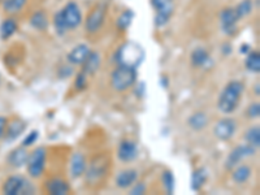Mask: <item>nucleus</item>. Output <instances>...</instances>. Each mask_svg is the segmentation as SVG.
I'll return each mask as SVG.
<instances>
[{
  "label": "nucleus",
  "instance_id": "7c9ffc66",
  "mask_svg": "<svg viewBox=\"0 0 260 195\" xmlns=\"http://www.w3.org/2000/svg\"><path fill=\"white\" fill-rule=\"evenodd\" d=\"M252 8H254L252 0H242L238 6L234 7V11H236L238 20H242L252 12Z\"/></svg>",
  "mask_w": 260,
  "mask_h": 195
},
{
  "label": "nucleus",
  "instance_id": "4468645a",
  "mask_svg": "<svg viewBox=\"0 0 260 195\" xmlns=\"http://www.w3.org/2000/svg\"><path fill=\"white\" fill-rule=\"evenodd\" d=\"M190 61L195 68L210 69L213 65V60L211 59L210 53L204 47H197L190 55Z\"/></svg>",
  "mask_w": 260,
  "mask_h": 195
},
{
  "label": "nucleus",
  "instance_id": "4be33fe9",
  "mask_svg": "<svg viewBox=\"0 0 260 195\" xmlns=\"http://www.w3.org/2000/svg\"><path fill=\"white\" fill-rule=\"evenodd\" d=\"M251 175L252 169L247 164H238V166L232 169V178L238 185H242V183L247 182L248 178L251 177Z\"/></svg>",
  "mask_w": 260,
  "mask_h": 195
},
{
  "label": "nucleus",
  "instance_id": "c85d7f7f",
  "mask_svg": "<svg viewBox=\"0 0 260 195\" xmlns=\"http://www.w3.org/2000/svg\"><path fill=\"white\" fill-rule=\"evenodd\" d=\"M27 0H4L3 9L8 15H17L25 8Z\"/></svg>",
  "mask_w": 260,
  "mask_h": 195
},
{
  "label": "nucleus",
  "instance_id": "ea45409f",
  "mask_svg": "<svg viewBox=\"0 0 260 195\" xmlns=\"http://www.w3.org/2000/svg\"><path fill=\"white\" fill-rule=\"evenodd\" d=\"M169 2H172V0H151V4H152L155 11H156V9L161 8V7H164Z\"/></svg>",
  "mask_w": 260,
  "mask_h": 195
},
{
  "label": "nucleus",
  "instance_id": "473e14b6",
  "mask_svg": "<svg viewBox=\"0 0 260 195\" xmlns=\"http://www.w3.org/2000/svg\"><path fill=\"white\" fill-rule=\"evenodd\" d=\"M53 27H55V31H56L57 36L62 37L65 34V32L68 31V29H67V25H65L64 20H62V16H61V12H56L55 13V16H53Z\"/></svg>",
  "mask_w": 260,
  "mask_h": 195
},
{
  "label": "nucleus",
  "instance_id": "2f4dec72",
  "mask_svg": "<svg viewBox=\"0 0 260 195\" xmlns=\"http://www.w3.org/2000/svg\"><path fill=\"white\" fill-rule=\"evenodd\" d=\"M246 142L248 145H251L252 147L259 148L260 146V127L259 126H252L246 132L245 134Z\"/></svg>",
  "mask_w": 260,
  "mask_h": 195
},
{
  "label": "nucleus",
  "instance_id": "393cba45",
  "mask_svg": "<svg viewBox=\"0 0 260 195\" xmlns=\"http://www.w3.org/2000/svg\"><path fill=\"white\" fill-rule=\"evenodd\" d=\"M17 30H18L17 21L12 17L6 18V20H3L2 25H0V38L3 39V41L9 39L16 31H17Z\"/></svg>",
  "mask_w": 260,
  "mask_h": 195
},
{
  "label": "nucleus",
  "instance_id": "2eb2a0df",
  "mask_svg": "<svg viewBox=\"0 0 260 195\" xmlns=\"http://www.w3.org/2000/svg\"><path fill=\"white\" fill-rule=\"evenodd\" d=\"M29 154L30 152L27 151V147H24V146L16 147L8 154V156H7V162H8V166H11L12 168L20 169L22 168V167L26 166Z\"/></svg>",
  "mask_w": 260,
  "mask_h": 195
},
{
  "label": "nucleus",
  "instance_id": "c9c22d12",
  "mask_svg": "<svg viewBox=\"0 0 260 195\" xmlns=\"http://www.w3.org/2000/svg\"><path fill=\"white\" fill-rule=\"evenodd\" d=\"M246 113H247L248 117L252 118V120H255V118H259V116H260L259 102H254V103L250 104V106L247 107V111H246Z\"/></svg>",
  "mask_w": 260,
  "mask_h": 195
},
{
  "label": "nucleus",
  "instance_id": "ddd939ff",
  "mask_svg": "<svg viewBox=\"0 0 260 195\" xmlns=\"http://www.w3.org/2000/svg\"><path fill=\"white\" fill-rule=\"evenodd\" d=\"M86 168H87V160L82 152H74L69 161V175L72 178L77 180V178L83 177Z\"/></svg>",
  "mask_w": 260,
  "mask_h": 195
},
{
  "label": "nucleus",
  "instance_id": "c756f323",
  "mask_svg": "<svg viewBox=\"0 0 260 195\" xmlns=\"http://www.w3.org/2000/svg\"><path fill=\"white\" fill-rule=\"evenodd\" d=\"M161 182L167 194H175L176 189V178L173 172L167 169L161 173Z\"/></svg>",
  "mask_w": 260,
  "mask_h": 195
},
{
  "label": "nucleus",
  "instance_id": "9d476101",
  "mask_svg": "<svg viewBox=\"0 0 260 195\" xmlns=\"http://www.w3.org/2000/svg\"><path fill=\"white\" fill-rule=\"evenodd\" d=\"M237 132V122L234 118H221L213 126V136L219 141H229Z\"/></svg>",
  "mask_w": 260,
  "mask_h": 195
},
{
  "label": "nucleus",
  "instance_id": "a211bd4d",
  "mask_svg": "<svg viewBox=\"0 0 260 195\" xmlns=\"http://www.w3.org/2000/svg\"><path fill=\"white\" fill-rule=\"evenodd\" d=\"M90 52H91V48L87 45H85V43H81V45L72 48L71 52L67 55V59H68V62H71L72 65H82L90 55Z\"/></svg>",
  "mask_w": 260,
  "mask_h": 195
},
{
  "label": "nucleus",
  "instance_id": "37998d69",
  "mask_svg": "<svg viewBox=\"0 0 260 195\" xmlns=\"http://www.w3.org/2000/svg\"><path fill=\"white\" fill-rule=\"evenodd\" d=\"M160 85H161L164 89H167V87H168V80H167V77L160 78Z\"/></svg>",
  "mask_w": 260,
  "mask_h": 195
},
{
  "label": "nucleus",
  "instance_id": "6ab92c4d",
  "mask_svg": "<svg viewBox=\"0 0 260 195\" xmlns=\"http://www.w3.org/2000/svg\"><path fill=\"white\" fill-rule=\"evenodd\" d=\"M138 180V172L136 169H125L116 176V186L118 189H129Z\"/></svg>",
  "mask_w": 260,
  "mask_h": 195
},
{
  "label": "nucleus",
  "instance_id": "c03bdc74",
  "mask_svg": "<svg viewBox=\"0 0 260 195\" xmlns=\"http://www.w3.org/2000/svg\"><path fill=\"white\" fill-rule=\"evenodd\" d=\"M259 89H260V85H259V83H256V86H255V87H254V92H255V94H256V96H259V95H260Z\"/></svg>",
  "mask_w": 260,
  "mask_h": 195
},
{
  "label": "nucleus",
  "instance_id": "dca6fc26",
  "mask_svg": "<svg viewBox=\"0 0 260 195\" xmlns=\"http://www.w3.org/2000/svg\"><path fill=\"white\" fill-rule=\"evenodd\" d=\"M45 191L51 195H67L72 191L71 185L62 178H51L45 182Z\"/></svg>",
  "mask_w": 260,
  "mask_h": 195
},
{
  "label": "nucleus",
  "instance_id": "20e7f679",
  "mask_svg": "<svg viewBox=\"0 0 260 195\" xmlns=\"http://www.w3.org/2000/svg\"><path fill=\"white\" fill-rule=\"evenodd\" d=\"M2 192L6 195L32 194L34 192V186H32L31 182H29L24 176L13 175L9 176L4 181L3 186H2Z\"/></svg>",
  "mask_w": 260,
  "mask_h": 195
},
{
  "label": "nucleus",
  "instance_id": "4c0bfd02",
  "mask_svg": "<svg viewBox=\"0 0 260 195\" xmlns=\"http://www.w3.org/2000/svg\"><path fill=\"white\" fill-rule=\"evenodd\" d=\"M57 74H59L61 78H68L73 74V68H72V67H68V65H62L61 68L59 69V72H57Z\"/></svg>",
  "mask_w": 260,
  "mask_h": 195
},
{
  "label": "nucleus",
  "instance_id": "e433bc0d",
  "mask_svg": "<svg viewBox=\"0 0 260 195\" xmlns=\"http://www.w3.org/2000/svg\"><path fill=\"white\" fill-rule=\"evenodd\" d=\"M129 189H130V194L141 195V194H145L147 187H146V185L143 182H139V183H134L133 186L129 187Z\"/></svg>",
  "mask_w": 260,
  "mask_h": 195
},
{
  "label": "nucleus",
  "instance_id": "58836bf2",
  "mask_svg": "<svg viewBox=\"0 0 260 195\" xmlns=\"http://www.w3.org/2000/svg\"><path fill=\"white\" fill-rule=\"evenodd\" d=\"M7 124H8V118H7L6 116H0V139L4 138Z\"/></svg>",
  "mask_w": 260,
  "mask_h": 195
},
{
  "label": "nucleus",
  "instance_id": "b1692460",
  "mask_svg": "<svg viewBox=\"0 0 260 195\" xmlns=\"http://www.w3.org/2000/svg\"><path fill=\"white\" fill-rule=\"evenodd\" d=\"M207 178L208 172L204 167L195 169L191 175V185H190L192 191H199V190L204 186V183L207 182Z\"/></svg>",
  "mask_w": 260,
  "mask_h": 195
},
{
  "label": "nucleus",
  "instance_id": "412c9836",
  "mask_svg": "<svg viewBox=\"0 0 260 195\" xmlns=\"http://www.w3.org/2000/svg\"><path fill=\"white\" fill-rule=\"evenodd\" d=\"M173 12H175V6H173L172 2L167 3L166 6L161 7V8L156 9V15H155V18H154L155 26L156 27L166 26V25L169 22V20H171Z\"/></svg>",
  "mask_w": 260,
  "mask_h": 195
},
{
  "label": "nucleus",
  "instance_id": "f8f14e48",
  "mask_svg": "<svg viewBox=\"0 0 260 195\" xmlns=\"http://www.w3.org/2000/svg\"><path fill=\"white\" fill-rule=\"evenodd\" d=\"M139 148L132 139H124L117 148V157L122 162H132L138 157Z\"/></svg>",
  "mask_w": 260,
  "mask_h": 195
},
{
  "label": "nucleus",
  "instance_id": "39448f33",
  "mask_svg": "<svg viewBox=\"0 0 260 195\" xmlns=\"http://www.w3.org/2000/svg\"><path fill=\"white\" fill-rule=\"evenodd\" d=\"M47 150L46 147H38L29 154L26 162L27 175L31 178H39L43 176L46 169Z\"/></svg>",
  "mask_w": 260,
  "mask_h": 195
},
{
  "label": "nucleus",
  "instance_id": "aec40b11",
  "mask_svg": "<svg viewBox=\"0 0 260 195\" xmlns=\"http://www.w3.org/2000/svg\"><path fill=\"white\" fill-rule=\"evenodd\" d=\"M101 53L98 52V51H91L89 56H87V59L85 60V62L81 65V67H82L81 72H83V73H85L86 76H89V77L90 76H94V74L99 71V68H101Z\"/></svg>",
  "mask_w": 260,
  "mask_h": 195
},
{
  "label": "nucleus",
  "instance_id": "bb28decb",
  "mask_svg": "<svg viewBox=\"0 0 260 195\" xmlns=\"http://www.w3.org/2000/svg\"><path fill=\"white\" fill-rule=\"evenodd\" d=\"M134 12L132 9H125L120 13V16L117 17V21H116V26L120 31H126L127 29L130 27L132 22L134 20Z\"/></svg>",
  "mask_w": 260,
  "mask_h": 195
},
{
  "label": "nucleus",
  "instance_id": "f03ea898",
  "mask_svg": "<svg viewBox=\"0 0 260 195\" xmlns=\"http://www.w3.org/2000/svg\"><path fill=\"white\" fill-rule=\"evenodd\" d=\"M138 72L133 67L118 64L111 74V86L117 92H124L132 89L137 82Z\"/></svg>",
  "mask_w": 260,
  "mask_h": 195
},
{
  "label": "nucleus",
  "instance_id": "cd10ccee",
  "mask_svg": "<svg viewBox=\"0 0 260 195\" xmlns=\"http://www.w3.org/2000/svg\"><path fill=\"white\" fill-rule=\"evenodd\" d=\"M245 67L251 73H259L260 72V53L259 51H250L246 55Z\"/></svg>",
  "mask_w": 260,
  "mask_h": 195
},
{
  "label": "nucleus",
  "instance_id": "7ed1b4c3",
  "mask_svg": "<svg viewBox=\"0 0 260 195\" xmlns=\"http://www.w3.org/2000/svg\"><path fill=\"white\" fill-rule=\"evenodd\" d=\"M145 56L146 53L142 46L134 43V42H127L117 50L116 61H117V64L129 65V67L138 69L139 65L142 64L143 60H145Z\"/></svg>",
  "mask_w": 260,
  "mask_h": 195
},
{
  "label": "nucleus",
  "instance_id": "a19ab883",
  "mask_svg": "<svg viewBox=\"0 0 260 195\" xmlns=\"http://www.w3.org/2000/svg\"><path fill=\"white\" fill-rule=\"evenodd\" d=\"M221 52L224 53V55H229V53L232 52V46L229 45V43H225V45H222Z\"/></svg>",
  "mask_w": 260,
  "mask_h": 195
},
{
  "label": "nucleus",
  "instance_id": "f257e3e1",
  "mask_svg": "<svg viewBox=\"0 0 260 195\" xmlns=\"http://www.w3.org/2000/svg\"><path fill=\"white\" fill-rule=\"evenodd\" d=\"M243 91H245V85L241 81H231L228 82L226 86L222 89L221 94L217 101V108L224 115H231L238 108L242 98Z\"/></svg>",
  "mask_w": 260,
  "mask_h": 195
},
{
  "label": "nucleus",
  "instance_id": "f3484780",
  "mask_svg": "<svg viewBox=\"0 0 260 195\" xmlns=\"http://www.w3.org/2000/svg\"><path fill=\"white\" fill-rule=\"evenodd\" d=\"M27 124L24 121V120H20V118H15L12 121H9L7 124L6 127V133H4V138L7 142H13L21 134L24 133L25 129H26Z\"/></svg>",
  "mask_w": 260,
  "mask_h": 195
},
{
  "label": "nucleus",
  "instance_id": "72a5a7b5",
  "mask_svg": "<svg viewBox=\"0 0 260 195\" xmlns=\"http://www.w3.org/2000/svg\"><path fill=\"white\" fill-rule=\"evenodd\" d=\"M87 80H89V76H86L83 72L80 71V73L76 76V80H74V87L77 91L81 90H85L86 86H87Z\"/></svg>",
  "mask_w": 260,
  "mask_h": 195
},
{
  "label": "nucleus",
  "instance_id": "79ce46f5",
  "mask_svg": "<svg viewBox=\"0 0 260 195\" xmlns=\"http://www.w3.org/2000/svg\"><path fill=\"white\" fill-rule=\"evenodd\" d=\"M250 46L248 45H242L241 46V53H246V55H247L248 52H250Z\"/></svg>",
  "mask_w": 260,
  "mask_h": 195
},
{
  "label": "nucleus",
  "instance_id": "1a4fd4ad",
  "mask_svg": "<svg viewBox=\"0 0 260 195\" xmlns=\"http://www.w3.org/2000/svg\"><path fill=\"white\" fill-rule=\"evenodd\" d=\"M64 20L67 29L68 30H76L81 24H82V12L81 8L76 2H69L64 6V8L60 11Z\"/></svg>",
  "mask_w": 260,
  "mask_h": 195
},
{
  "label": "nucleus",
  "instance_id": "9b49d317",
  "mask_svg": "<svg viewBox=\"0 0 260 195\" xmlns=\"http://www.w3.org/2000/svg\"><path fill=\"white\" fill-rule=\"evenodd\" d=\"M238 17L234 11L233 7H228V8L222 9L220 13V24H221V30L226 36H236L238 31Z\"/></svg>",
  "mask_w": 260,
  "mask_h": 195
},
{
  "label": "nucleus",
  "instance_id": "423d86ee",
  "mask_svg": "<svg viewBox=\"0 0 260 195\" xmlns=\"http://www.w3.org/2000/svg\"><path fill=\"white\" fill-rule=\"evenodd\" d=\"M107 172H108V161L104 160L103 157L98 156L87 164V168H86L83 176L86 177V182L94 185L103 180Z\"/></svg>",
  "mask_w": 260,
  "mask_h": 195
},
{
  "label": "nucleus",
  "instance_id": "a878e982",
  "mask_svg": "<svg viewBox=\"0 0 260 195\" xmlns=\"http://www.w3.org/2000/svg\"><path fill=\"white\" fill-rule=\"evenodd\" d=\"M30 25L38 31H45L48 27V17L45 11H37L30 17Z\"/></svg>",
  "mask_w": 260,
  "mask_h": 195
},
{
  "label": "nucleus",
  "instance_id": "5701e85b",
  "mask_svg": "<svg viewBox=\"0 0 260 195\" xmlns=\"http://www.w3.org/2000/svg\"><path fill=\"white\" fill-rule=\"evenodd\" d=\"M187 125L194 132H201V130H203L208 125V116L204 112H202V111L192 113L187 118Z\"/></svg>",
  "mask_w": 260,
  "mask_h": 195
},
{
  "label": "nucleus",
  "instance_id": "6e6552de",
  "mask_svg": "<svg viewBox=\"0 0 260 195\" xmlns=\"http://www.w3.org/2000/svg\"><path fill=\"white\" fill-rule=\"evenodd\" d=\"M107 17V8L104 6H96L91 9L85 18V30L89 34H96L103 27Z\"/></svg>",
  "mask_w": 260,
  "mask_h": 195
},
{
  "label": "nucleus",
  "instance_id": "0eeeda50",
  "mask_svg": "<svg viewBox=\"0 0 260 195\" xmlns=\"http://www.w3.org/2000/svg\"><path fill=\"white\" fill-rule=\"evenodd\" d=\"M257 148L252 147L251 145L245 143V145H238L237 147H234L233 150L229 152L226 160H225V169L228 171H232L234 167H237L238 164H241L243 159L248 156H254L256 154Z\"/></svg>",
  "mask_w": 260,
  "mask_h": 195
},
{
  "label": "nucleus",
  "instance_id": "a18cd8bd",
  "mask_svg": "<svg viewBox=\"0 0 260 195\" xmlns=\"http://www.w3.org/2000/svg\"><path fill=\"white\" fill-rule=\"evenodd\" d=\"M0 83H2V76H0Z\"/></svg>",
  "mask_w": 260,
  "mask_h": 195
},
{
  "label": "nucleus",
  "instance_id": "f704fd0d",
  "mask_svg": "<svg viewBox=\"0 0 260 195\" xmlns=\"http://www.w3.org/2000/svg\"><path fill=\"white\" fill-rule=\"evenodd\" d=\"M38 139H39L38 130H31V132H30V133L25 137L24 142H22V145L21 146H24V147H30V146L34 145V143H36Z\"/></svg>",
  "mask_w": 260,
  "mask_h": 195
}]
</instances>
